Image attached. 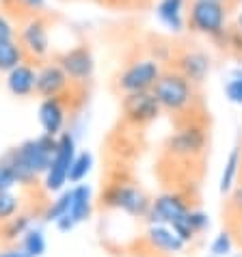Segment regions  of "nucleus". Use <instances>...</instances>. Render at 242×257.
I'll return each mask as SVG.
<instances>
[{
	"label": "nucleus",
	"mask_w": 242,
	"mask_h": 257,
	"mask_svg": "<svg viewBox=\"0 0 242 257\" xmlns=\"http://www.w3.org/2000/svg\"><path fill=\"white\" fill-rule=\"evenodd\" d=\"M193 210L186 201V197L180 192H162L156 199H152L147 212V223H162L169 227H175L180 220L188 216V212Z\"/></svg>",
	"instance_id": "nucleus-11"
},
{
	"label": "nucleus",
	"mask_w": 242,
	"mask_h": 257,
	"mask_svg": "<svg viewBox=\"0 0 242 257\" xmlns=\"http://www.w3.org/2000/svg\"><path fill=\"white\" fill-rule=\"evenodd\" d=\"M227 208H229L233 216L242 218V184H238V186L229 192V203H227Z\"/></svg>",
	"instance_id": "nucleus-30"
},
{
	"label": "nucleus",
	"mask_w": 242,
	"mask_h": 257,
	"mask_svg": "<svg viewBox=\"0 0 242 257\" xmlns=\"http://www.w3.org/2000/svg\"><path fill=\"white\" fill-rule=\"evenodd\" d=\"M186 5L188 0H158L156 3V18L171 33H182L186 28Z\"/></svg>",
	"instance_id": "nucleus-18"
},
{
	"label": "nucleus",
	"mask_w": 242,
	"mask_h": 257,
	"mask_svg": "<svg viewBox=\"0 0 242 257\" xmlns=\"http://www.w3.org/2000/svg\"><path fill=\"white\" fill-rule=\"evenodd\" d=\"M240 175H242V149L236 147V149H231L229 158L225 160L223 173H220V184H218L220 195H229L238 186Z\"/></svg>",
	"instance_id": "nucleus-19"
},
{
	"label": "nucleus",
	"mask_w": 242,
	"mask_h": 257,
	"mask_svg": "<svg viewBox=\"0 0 242 257\" xmlns=\"http://www.w3.org/2000/svg\"><path fill=\"white\" fill-rule=\"evenodd\" d=\"M167 152L173 156V158L180 160H197L201 158L208 149V132H205L203 123L193 119H186V123L171 134L167 139L165 145Z\"/></svg>",
	"instance_id": "nucleus-4"
},
{
	"label": "nucleus",
	"mask_w": 242,
	"mask_h": 257,
	"mask_svg": "<svg viewBox=\"0 0 242 257\" xmlns=\"http://www.w3.org/2000/svg\"><path fill=\"white\" fill-rule=\"evenodd\" d=\"M229 11L231 7L216 0H188L186 28L190 33L214 39L229 26Z\"/></svg>",
	"instance_id": "nucleus-3"
},
{
	"label": "nucleus",
	"mask_w": 242,
	"mask_h": 257,
	"mask_svg": "<svg viewBox=\"0 0 242 257\" xmlns=\"http://www.w3.org/2000/svg\"><path fill=\"white\" fill-rule=\"evenodd\" d=\"M72 80L63 71V67L56 61H46L44 65L37 69V87H35V95L41 99L46 97H63L72 87Z\"/></svg>",
	"instance_id": "nucleus-13"
},
{
	"label": "nucleus",
	"mask_w": 242,
	"mask_h": 257,
	"mask_svg": "<svg viewBox=\"0 0 242 257\" xmlns=\"http://www.w3.org/2000/svg\"><path fill=\"white\" fill-rule=\"evenodd\" d=\"M74 84H89L95 74V59L87 44H78L54 59Z\"/></svg>",
	"instance_id": "nucleus-10"
},
{
	"label": "nucleus",
	"mask_w": 242,
	"mask_h": 257,
	"mask_svg": "<svg viewBox=\"0 0 242 257\" xmlns=\"http://www.w3.org/2000/svg\"><path fill=\"white\" fill-rule=\"evenodd\" d=\"M7 91L13 97H31L35 95V87H37V69L31 63H20L11 71H7Z\"/></svg>",
	"instance_id": "nucleus-17"
},
{
	"label": "nucleus",
	"mask_w": 242,
	"mask_h": 257,
	"mask_svg": "<svg viewBox=\"0 0 242 257\" xmlns=\"http://www.w3.org/2000/svg\"><path fill=\"white\" fill-rule=\"evenodd\" d=\"M5 39H16V26L0 11V41H5Z\"/></svg>",
	"instance_id": "nucleus-31"
},
{
	"label": "nucleus",
	"mask_w": 242,
	"mask_h": 257,
	"mask_svg": "<svg viewBox=\"0 0 242 257\" xmlns=\"http://www.w3.org/2000/svg\"><path fill=\"white\" fill-rule=\"evenodd\" d=\"M74 156H76V139L72 132L63 130L56 137L52 160H50L46 173H44V188L48 192L63 190V186L67 184V173H69V167H72Z\"/></svg>",
	"instance_id": "nucleus-6"
},
{
	"label": "nucleus",
	"mask_w": 242,
	"mask_h": 257,
	"mask_svg": "<svg viewBox=\"0 0 242 257\" xmlns=\"http://www.w3.org/2000/svg\"><path fill=\"white\" fill-rule=\"evenodd\" d=\"M39 125L44 134L59 137L67 123V104L63 97H46L39 104Z\"/></svg>",
	"instance_id": "nucleus-16"
},
{
	"label": "nucleus",
	"mask_w": 242,
	"mask_h": 257,
	"mask_svg": "<svg viewBox=\"0 0 242 257\" xmlns=\"http://www.w3.org/2000/svg\"><path fill=\"white\" fill-rule=\"evenodd\" d=\"M190 225H193V229L199 233H203L205 229H210V216L201 210H190Z\"/></svg>",
	"instance_id": "nucleus-28"
},
{
	"label": "nucleus",
	"mask_w": 242,
	"mask_h": 257,
	"mask_svg": "<svg viewBox=\"0 0 242 257\" xmlns=\"http://www.w3.org/2000/svg\"><path fill=\"white\" fill-rule=\"evenodd\" d=\"M26 61V52L20 46L18 39H5L0 41V74H7L16 65Z\"/></svg>",
	"instance_id": "nucleus-20"
},
{
	"label": "nucleus",
	"mask_w": 242,
	"mask_h": 257,
	"mask_svg": "<svg viewBox=\"0 0 242 257\" xmlns=\"http://www.w3.org/2000/svg\"><path fill=\"white\" fill-rule=\"evenodd\" d=\"M16 39L24 48L26 59L44 61L50 52V26L48 20L41 13L24 18L20 22V28H16Z\"/></svg>",
	"instance_id": "nucleus-8"
},
{
	"label": "nucleus",
	"mask_w": 242,
	"mask_h": 257,
	"mask_svg": "<svg viewBox=\"0 0 242 257\" xmlns=\"http://www.w3.org/2000/svg\"><path fill=\"white\" fill-rule=\"evenodd\" d=\"M225 95L231 104L242 106V69H233L231 80L225 84Z\"/></svg>",
	"instance_id": "nucleus-27"
},
{
	"label": "nucleus",
	"mask_w": 242,
	"mask_h": 257,
	"mask_svg": "<svg viewBox=\"0 0 242 257\" xmlns=\"http://www.w3.org/2000/svg\"><path fill=\"white\" fill-rule=\"evenodd\" d=\"M152 93L158 99L160 108L169 112L173 117H190V112H195L199 93L197 84H193L188 78H184L175 67L162 69L160 78L156 80Z\"/></svg>",
	"instance_id": "nucleus-2"
},
{
	"label": "nucleus",
	"mask_w": 242,
	"mask_h": 257,
	"mask_svg": "<svg viewBox=\"0 0 242 257\" xmlns=\"http://www.w3.org/2000/svg\"><path fill=\"white\" fill-rule=\"evenodd\" d=\"M97 3L112 7V9H137V7L149 5V0H97Z\"/></svg>",
	"instance_id": "nucleus-29"
},
{
	"label": "nucleus",
	"mask_w": 242,
	"mask_h": 257,
	"mask_svg": "<svg viewBox=\"0 0 242 257\" xmlns=\"http://www.w3.org/2000/svg\"><path fill=\"white\" fill-rule=\"evenodd\" d=\"M93 169V156L89 152H76L74 160H72V167H69V173H67V182L69 184H80L84 177L91 173Z\"/></svg>",
	"instance_id": "nucleus-22"
},
{
	"label": "nucleus",
	"mask_w": 242,
	"mask_h": 257,
	"mask_svg": "<svg viewBox=\"0 0 242 257\" xmlns=\"http://www.w3.org/2000/svg\"><path fill=\"white\" fill-rule=\"evenodd\" d=\"M69 201H72V190H63L61 195L48 205L44 218L48 220V223H56V220H61L63 216H67V212H69Z\"/></svg>",
	"instance_id": "nucleus-24"
},
{
	"label": "nucleus",
	"mask_w": 242,
	"mask_h": 257,
	"mask_svg": "<svg viewBox=\"0 0 242 257\" xmlns=\"http://www.w3.org/2000/svg\"><path fill=\"white\" fill-rule=\"evenodd\" d=\"M93 212V192L87 184H76L72 188V201H69V212L67 216L56 220V229L59 231H72L76 225L87 220Z\"/></svg>",
	"instance_id": "nucleus-15"
},
{
	"label": "nucleus",
	"mask_w": 242,
	"mask_h": 257,
	"mask_svg": "<svg viewBox=\"0 0 242 257\" xmlns=\"http://www.w3.org/2000/svg\"><path fill=\"white\" fill-rule=\"evenodd\" d=\"M233 246H236V240H233L231 231L225 229L214 235V240L210 244V253L212 257H229L233 253Z\"/></svg>",
	"instance_id": "nucleus-25"
},
{
	"label": "nucleus",
	"mask_w": 242,
	"mask_h": 257,
	"mask_svg": "<svg viewBox=\"0 0 242 257\" xmlns=\"http://www.w3.org/2000/svg\"><path fill=\"white\" fill-rule=\"evenodd\" d=\"M54 147H56V137L41 134V137L28 139L24 143H20L18 147L9 149V152L0 158V162L9 167V171L13 173L18 184L31 186L39 175L46 173L48 164L52 160Z\"/></svg>",
	"instance_id": "nucleus-1"
},
{
	"label": "nucleus",
	"mask_w": 242,
	"mask_h": 257,
	"mask_svg": "<svg viewBox=\"0 0 242 257\" xmlns=\"http://www.w3.org/2000/svg\"><path fill=\"white\" fill-rule=\"evenodd\" d=\"M0 257H28L22 248H9V251H3Z\"/></svg>",
	"instance_id": "nucleus-33"
},
{
	"label": "nucleus",
	"mask_w": 242,
	"mask_h": 257,
	"mask_svg": "<svg viewBox=\"0 0 242 257\" xmlns=\"http://www.w3.org/2000/svg\"><path fill=\"white\" fill-rule=\"evenodd\" d=\"M28 229H31V218H28L26 214H20V212L16 216H11L9 220L0 223V233H3L5 242H18Z\"/></svg>",
	"instance_id": "nucleus-21"
},
{
	"label": "nucleus",
	"mask_w": 242,
	"mask_h": 257,
	"mask_svg": "<svg viewBox=\"0 0 242 257\" xmlns=\"http://www.w3.org/2000/svg\"><path fill=\"white\" fill-rule=\"evenodd\" d=\"M216 3H223V5H227V7H231L233 9V7L238 5V0H216Z\"/></svg>",
	"instance_id": "nucleus-34"
},
{
	"label": "nucleus",
	"mask_w": 242,
	"mask_h": 257,
	"mask_svg": "<svg viewBox=\"0 0 242 257\" xmlns=\"http://www.w3.org/2000/svg\"><path fill=\"white\" fill-rule=\"evenodd\" d=\"M171 67H175L184 78H188L193 84L201 87L208 80L210 69H212V61L205 50L201 48H182L173 52L171 59Z\"/></svg>",
	"instance_id": "nucleus-12"
},
{
	"label": "nucleus",
	"mask_w": 242,
	"mask_h": 257,
	"mask_svg": "<svg viewBox=\"0 0 242 257\" xmlns=\"http://www.w3.org/2000/svg\"><path fill=\"white\" fill-rule=\"evenodd\" d=\"M121 112L124 119L134 127H145L160 117V104L152 91H139V93H124L121 97Z\"/></svg>",
	"instance_id": "nucleus-9"
},
{
	"label": "nucleus",
	"mask_w": 242,
	"mask_h": 257,
	"mask_svg": "<svg viewBox=\"0 0 242 257\" xmlns=\"http://www.w3.org/2000/svg\"><path fill=\"white\" fill-rule=\"evenodd\" d=\"M20 212V197L11 190H0V223L9 220Z\"/></svg>",
	"instance_id": "nucleus-26"
},
{
	"label": "nucleus",
	"mask_w": 242,
	"mask_h": 257,
	"mask_svg": "<svg viewBox=\"0 0 242 257\" xmlns=\"http://www.w3.org/2000/svg\"><path fill=\"white\" fill-rule=\"evenodd\" d=\"M16 184L18 182H16V177H13V173L9 171V167L0 162V190H11Z\"/></svg>",
	"instance_id": "nucleus-32"
},
{
	"label": "nucleus",
	"mask_w": 242,
	"mask_h": 257,
	"mask_svg": "<svg viewBox=\"0 0 242 257\" xmlns=\"http://www.w3.org/2000/svg\"><path fill=\"white\" fill-rule=\"evenodd\" d=\"M162 74V65L152 56L134 59L119 71L117 89L121 93H139V91H152L156 80Z\"/></svg>",
	"instance_id": "nucleus-7"
},
{
	"label": "nucleus",
	"mask_w": 242,
	"mask_h": 257,
	"mask_svg": "<svg viewBox=\"0 0 242 257\" xmlns=\"http://www.w3.org/2000/svg\"><path fill=\"white\" fill-rule=\"evenodd\" d=\"M20 248H22L28 257H41V255H44V251H46L44 231L31 227V229H28L22 238H20Z\"/></svg>",
	"instance_id": "nucleus-23"
},
{
	"label": "nucleus",
	"mask_w": 242,
	"mask_h": 257,
	"mask_svg": "<svg viewBox=\"0 0 242 257\" xmlns=\"http://www.w3.org/2000/svg\"><path fill=\"white\" fill-rule=\"evenodd\" d=\"M236 28H238V31L242 33V11L238 13V18H236Z\"/></svg>",
	"instance_id": "nucleus-35"
},
{
	"label": "nucleus",
	"mask_w": 242,
	"mask_h": 257,
	"mask_svg": "<svg viewBox=\"0 0 242 257\" xmlns=\"http://www.w3.org/2000/svg\"><path fill=\"white\" fill-rule=\"evenodd\" d=\"M102 203L106 208L121 210L128 216L145 218L152 199L145 195V190H141L139 186H134L130 182H117V184H110L102 192Z\"/></svg>",
	"instance_id": "nucleus-5"
},
{
	"label": "nucleus",
	"mask_w": 242,
	"mask_h": 257,
	"mask_svg": "<svg viewBox=\"0 0 242 257\" xmlns=\"http://www.w3.org/2000/svg\"><path fill=\"white\" fill-rule=\"evenodd\" d=\"M143 240L154 253H160L165 257L180 255V253H184V248L188 246L186 242L173 231V227L162 225V223H149Z\"/></svg>",
	"instance_id": "nucleus-14"
}]
</instances>
